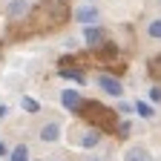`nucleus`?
I'll return each instance as SVG.
<instances>
[{"label": "nucleus", "mask_w": 161, "mask_h": 161, "mask_svg": "<svg viewBox=\"0 0 161 161\" xmlns=\"http://www.w3.org/2000/svg\"><path fill=\"white\" fill-rule=\"evenodd\" d=\"M84 40H86V46H92V49L109 46L107 32H104V29H98V26H86V29H84Z\"/></svg>", "instance_id": "nucleus-3"}, {"label": "nucleus", "mask_w": 161, "mask_h": 161, "mask_svg": "<svg viewBox=\"0 0 161 161\" xmlns=\"http://www.w3.org/2000/svg\"><path fill=\"white\" fill-rule=\"evenodd\" d=\"M0 155H6V147H3V141H0Z\"/></svg>", "instance_id": "nucleus-17"}, {"label": "nucleus", "mask_w": 161, "mask_h": 161, "mask_svg": "<svg viewBox=\"0 0 161 161\" xmlns=\"http://www.w3.org/2000/svg\"><path fill=\"white\" fill-rule=\"evenodd\" d=\"M75 17L80 20V23H95V20L101 17V12H98L95 6H80V9L75 12Z\"/></svg>", "instance_id": "nucleus-5"}, {"label": "nucleus", "mask_w": 161, "mask_h": 161, "mask_svg": "<svg viewBox=\"0 0 161 161\" xmlns=\"http://www.w3.org/2000/svg\"><path fill=\"white\" fill-rule=\"evenodd\" d=\"M80 104H84V107H78V112H80V118H84L89 127H95L101 132H115L118 115L107 104H98V101H80Z\"/></svg>", "instance_id": "nucleus-2"}, {"label": "nucleus", "mask_w": 161, "mask_h": 161, "mask_svg": "<svg viewBox=\"0 0 161 161\" xmlns=\"http://www.w3.org/2000/svg\"><path fill=\"white\" fill-rule=\"evenodd\" d=\"M150 98H153V101H161V86H153V89H150Z\"/></svg>", "instance_id": "nucleus-16"}, {"label": "nucleus", "mask_w": 161, "mask_h": 161, "mask_svg": "<svg viewBox=\"0 0 161 161\" xmlns=\"http://www.w3.org/2000/svg\"><path fill=\"white\" fill-rule=\"evenodd\" d=\"M138 112L144 115V118H153V107L150 104H138Z\"/></svg>", "instance_id": "nucleus-15"}, {"label": "nucleus", "mask_w": 161, "mask_h": 161, "mask_svg": "<svg viewBox=\"0 0 161 161\" xmlns=\"http://www.w3.org/2000/svg\"><path fill=\"white\" fill-rule=\"evenodd\" d=\"M23 9H26L23 0H12V3H9V14H12V17H14V14H23Z\"/></svg>", "instance_id": "nucleus-11"}, {"label": "nucleus", "mask_w": 161, "mask_h": 161, "mask_svg": "<svg viewBox=\"0 0 161 161\" xmlns=\"http://www.w3.org/2000/svg\"><path fill=\"white\" fill-rule=\"evenodd\" d=\"M127 161H153V155H150L144 147H132V150L127 153Z\"/></svg>", "instance_id": "nucleus-8"}, {"label": "nucleus", "mask_w": 161, "mask_h": 161, "mask_svg": "<svg viewBox=\"0 0 161 161\" xmlns=\"http://www.w3.org/2000/svg\"><path fill=\"white\" fill-rule=\"evenodd\" d=\"M60 78L75 80V84H86V75L80 72V69H69V66H60Z\"/></svg>", "instance_id": "nucleus-6"}, {"label": "nucleus", "mask_w": 161, "mask_h": 161, "mask_svg": "<svg viewBox=\"0 0 161 161\" xmlns=\"http://www.w3.org/2000/svg\"><path fill=\"white\" fill-rule=\"evenodd\" d=\"M80 144H84V147H95L98 144V132H86L84 138H80Z\"/></svg>", "instance_id": "nucleus-14"}, {"label": "nucleus", "mask_w": 161, "mask_h": 161, "mask_svg": "<svg viewBox=\"0 0 161 161\" xmlns=\"http://www.w3.org/2000/svg\"><path fill=\"white\" fill-rule=\"evenodd\" d=\"M58 135H60L58 124H46L43 130H40V138H43V141H58Z\"/></svg>", "instance_id": "nucleus-9"}, {"label": "nucleus", "mask_w": 161, "mask_h": 161, "mask_svg": "<svg viewBox=\"0 0 161 161\" xmlns=\"http://www.w3.org/2000/svg\"><path fill=\"white\" fill-rule=\"evenodd\" d=\"M98 86L104 89L107 95H112V98H121V95H124V86H121L112 75H101V78H98Z\"/></svg>", "instance_id": "nucleus-4"}, {"label": "nucleus", "mask_w": 161, "mask_h": 161, "mask_svg": "<svg viewBox=\"0 0 161 161\" xmlns=\"http://www.w3.org/2000/svg\"><path fill=\"white\" fill-rule=\"evenodd\" d=\"M147 32H150V37H161V17L153 20V23L147 26Z\"/></svg>", "instance_id": "nucleus-13"}, {"label": "nucleus", "mask_w": 161, "mask_h": 161, "mask_svg": "<svg viewBox=\"0 0 161 161\" xmlns=\"http://www.w3.org/2000/svg\"><path fill=\"white\" fill-rule=\"evenodd\" d=\"M60 101H64L66 109H78V107H80V95H78L75 89H66L64 95H60Z\"/></svg>", "instance_id": "nucleus-7"}, {"label": "nucleus", "mask_w": 161, "mask_h": 161, "mask_svg": "<svg viewBox=\"0 0 161 161\" xmlns=\"http://www.w3.org/2000/svg\"><path fill=\"white\" fill-rule=\"evenodd\" d=\"M26 158H29V147L20 144V147H14V153H12V158H9V161H26Z\"/></svg>", "instance_id": "nucleus-10"}, {"label": "nucleus", "mask_w": 161, "mask_h": 161, "mask_svg": "<svg viewBox=\"0 0 161 161\" xmlns=\"http://www.w3.org/2000/svg\"><path fill=\"white\" fill-rule=\"evenodd\" d=\"M69 20V6L66 0H40L32 9V14L14 29V37H29V35H46L60 29Z\"/></svg>", "instance_id": "nucleus-1"}, {"label": "nucleus", "mask_w": 161, "mask_h": 161, "mask_svg": "<svg viewBox=\"0 0 161 161\" xmlns=\"http://www.w3.org/2000/svg\"><path fill=\"white\" fill-rule=\"evenodd\" d=\"M20 104H23V109H26V112H37V109H40V104H37L35 98H23Z\"/></svg>", "instance_id": "nucleus-12"}]
</instances>
